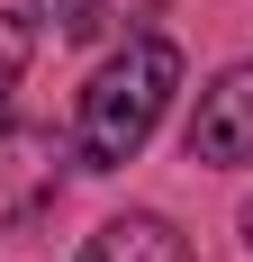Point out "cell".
Masks as SVG:
<instances>
[{
  "label": "cell",
  "instance_id": "obj_1",
  "mask_svg": "<svg viewBox=\"0 0 253 262\" xmlns=\"http://www.w3.org/2000/svg\"><path fill=\"white\" fill-rule=\"evenodd\" d=\"M172 91H181V46L136 36L126 54H109L100 73H91V91H81V108H73V154L91 163V172L136 163V154H145V136L163 127Z\"/></svg>",
  "mask_w": 253,
  "mask_h": 262
},
{
  "label": "cell",
  "instance_id": "obj_2",
  "mask_svg": "<svg viewBox=\"0 0 253 262\" xmlns=\"http://www.w3.org/2000/svg\"><path fill=\"white\" fill-rule=\"evenodd\" d=\"M64 163H73V145L54 127H0V226H27L46 208L64 190Z\"/></svg>",
  "mask_w": 253,
  "mask_h": 262
},
{
  "label": "cell",
  "instance_id": "obj_3",
  "mask_svg": "<svg viewBox=\"0 0 253 262\" xmlns=\"http://www.w3.org/2000/svg\"><path fill=\"white\" fill-rule=\"evenodd\" d=\"M190 163H253V63H235V73H217L199 91V108H190Z\"/></svg>",
  "mask_w": 253,
  "mask_h": 262
},
{
  "label": "cell",
  "instance_id": "obj_4",
  "mask_svg": "<svg viewBox=\"0 0 253 262\" xmlns=\"http://www.w3.org/2000/svg\"><path fill=\"white\" fill-rule=\"evenodd\" d=\"M81 262H199V253H190V235H181L172 217L126 208V217H109L100 235L81 244Z\"/></svg>",
  "mask_w": 253,
  "mask_h": 262
},
{
  "label": "cell",
  "instance_id": "obj_5",
  "mask_svg": "<svg viewBox=\"0 0 253 262\" xmlns=\"http://www.w3.org/2000/svg\"><path fill=\"white\" fill-rule=\"evenodd\" d=\"M27 54H36V27H27V18H0V108H9V91L27 81Z\"/></svg>",
  "mask_w": 253,
  "mask_h": 262
},
{
  "label": "cell",
  "instance_id": "obj_6",
  "mask_svg": "<svg viewBox=\"0 0 253 262\" xmlns=\"http://www.w3.org/2000/svg\"><path fill=\"white\" fill-rule=\"evenodd\" d=\"M36 18H46L54 36H91V27H100V0H36Z\"/></svg>",
  "mask_w": 253,
  "mask_h": 262
},
{
  "label": "cell",
  "instance_id": "obj_7",
  "mask_svg": "<svg viewBox=\"0 0 253 262\" xmlns=\"http://www.w3.org/2000/svg\"><path fill=\"white\" fill-rule=\"evenodd\" d=\"M244 244H253V199H244Z\"/></svg>",
  "mask_w": 253,
  "mask_h": 262
}]
</instances>
